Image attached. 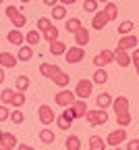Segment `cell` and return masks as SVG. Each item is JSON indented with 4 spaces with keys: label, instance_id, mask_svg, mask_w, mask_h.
Listing matches in <instances>:
<instances>
[{
    "label": "cell",
    "instance_id": "cell-1",
    "mask_svg": "<svg viewBox=\"0 0 139 150\" xmlns=\"http://www.w3.org/2000/svg\"><path fill=\"white\" fill-rule=\"evenodd\" d=\"M110 106H112L114 112H116V125H118V127L125 129L127 125H131L133 117H131V112H129V98H127V96H118V98H114Z\"/></svg>",
    "mask_w": 139,
    "mask_h": 150
},
{
    "label": "cell",
    "instance_id": "cell-2",
    "mask_svg": "<svg viewBox=\"0 0 139 150\" xmlns=\"http://www.w3.org/2000/svg\"><path fill=\"white\" fill-rule=\"evenodd\" d=\"M6 17L11 19V23L15 25V29H21V27H25L27 25V17L19 11L15 4H11V6H6Z\"/></svg>",
    "mask_w": 139,
    "mask_h": 150
},
{
    "label": "cell",
    "instance_id": "cell-3",
    "mask_svg": "<svg viewBox=\"0 0 139 150\" xmlns=\"http://www.w3.org/2000/svg\"><path fill=\"white\" fill-rule=\"evenodd\" d=\"M93 92V83L91 79H79L77 86H75V98L77 100H87Z\"/></svg>",
    "mask_w": 139,
    "mask_h": 150
},
{
    "label": "cell",
    "instance_id": "cell-4",
    "mask_svg": "<svg viewBox=\"0 0 139 150\" xmlns=\"http://www.w3.org/2000/svg\"><path fill=\"white\" fill-rule=\"evenodd\" d=\"M85 119H87V123L91 127H98V125H104L108 121V112L104 108H91V110H87Z\"/></svg>",
    "mask_w": 139,
    "mask_h": 150
},
{
    "label": "cell",
    "instance_id": "cell-5",
    "mask_svg": "<svg viewBox=\"0 0 139 150\" xmlns=\"http://www.w3.org/2000/svg\"><path fill=\"white\" fill-rule=\"evenodd\" d=\"M50 79L58 86V88H67L69 86V81H71V75H67L60 67H58V65H52V69H50Z\"/></svg>",
    "mask_w": 139,
    "mask_h": 150
},
{
    "label": "cell",
    "instance_id": "cell-6",
    "mask_svg": "<svg viewBox=\"0 0 139 150\" xmlns=\"http://www.w3.org/2000/svg\"><path fill=\"white\" fill-rule=\"evenodd\" d=\"M106 146H112V148H116V146H121L123 142H127V129H123V127H118V129H114V131H110V134L106 136Z\"/></svg>",
    "mask_w": 139,
    "mask_h": 150
},
{
    "label": "cell",
    "instance_id": "cell-7",
    "mask_svg": "<svg viewBox=\"0 0 139 150\" xmlns=\"http://www.w3.org/2000/svg\"><path fill=\"white\" fill-rule=\"evenodd\" d=\"M137 35L135 33H127V35H121V40H118V44H116V50H125V52H129V50H135L137 48Z\"/></svg>",
    "mask_w": 139,
    "mask_h": 150
},
{
    "label": "cell",
    "instance_id": "cell-8",
    "mask_svg": "<svg viewBox=\"0 0 139 150\" xmlns=\"http://www.w3.org/2000/svg\"><path fill=\"white\" fill-rule=\"evenodd\" d=\"M65 56H67V59H65L67 63H71V65H77V63H81V61L85 59V48H79V46L67 48Z\"/></svg>",
    "mask_w": 139,
    "mask_h": 150
},
{
    "label": "cell",
    "instance_id": "cell-9",
    "mask_svg": "<svg viewBox=\"0 0 139 150\" xmlns=\"http://www.w3.org/2000/svg\"><path fill=\"white\" fill-rule=\"evenodd\" d=\"M77 98H75V92H71V90H62V92H56V96H54V102L58 104V106H71L73 102H75Z\"/></svg>",
    "mask_w": 139,
    "mask_h": 150
},
{
    "label": "cell",
    "instance_id": "cell-10",
    "mask_svg": "<svg viewBox=\"0 0 139 150\" xmlns=\"http://www.w3.org/2000/svg\"><path fill=\"white\" fill-rule=\"evenodd\" d=\"M37 117H39V121H42V125H52L56 121V112L52 110V106L42 104L37 108Z\"/></svg>",
    "mask_w": 139,
    "mask_h": 150
},
{
    "label": "cell",
    "instance_id": "cell-11",
    "mask_svg": "<svg viewBox=\"0 0 139 150\" xmlns=\"http://www.w3.org/2000/svg\"><path fill=\"white\" fill-rule=\"evenodd\" d=\"M114 63V52L112 50H102V52H98L95 54V59H93V65L98 69H104L106 65Z\"/></svg>",
    "mask_w": 139,
    "mask_h": 150
},
{
    "label": "cell",
    "instance_id": "cell-12",
    "mask_svg": "<svg viewBox=\"0 0 139 150\" xmlns=\"http://www.w3.org/2000/svg\"><path fill=\"white\" fill-rule=\"evenodd\" d=\"M73 121H75V115H73V110H71L69 106L62 110V115H60V117H56V123H58V127H60L62 131H67V129L71 127Z\"/></svg>",
    "mask_w": 139,
    "mask_h": 150
},
{
    "label": "cell",
    "instance_id": "cell-13",
    "mask_svg": "<svg viewBox=\"0 0 139 150\" xmlns=\"http://www.w3.org/2000/svg\"><path fill=\"white\" fill-rule=\"evenodd\" d=\"M0 148L2 150H15L17 148V136L8 134V131H2L0 134Z\"/></svg>",
    "mask_w": 139,
    "mask_h": 150
},
{
    "label": "cell",
    "instance_id": "cell-14",
    "mask_svg": "<svg viewBox=\"0 0 139 150\" xmlns=\"http://www.w3.org/2000/svg\"><path fill=\"white\" fill-rule=\"evenodd\" d=\"M108 23H110V21H108V17H106V13H104V11H98V13H93L91 27H93L95 31H102V29H104Z\"/></svg>",
    "mask_w": 139,
    "mask_h": 150
},
{
    "label": "cell",
    "instance_id": "cell-15",
    "mask_svg": "<svg viewBox=\"0 0 139 150\" xmlns=\"http://www.w3.org/2000/svg\"><path fill=\"white\" fill-rule=\"evenodd\" d=\"M69 108L73 110L75 119H83V117L87 115V102H85V100H75Z\"/></svg>",
    "mask_w": 139,
    "mask_h": 150
},
{
    "label": "cell",
    "instance_id": "cell-16",
    "mask_svg": "<svg viewBox=\"0 0 139 150\" xmlns=\"http://www.w3.org/2000/svg\"><path fill=\"white\" fill-rule=\"evenodd\" d=\"M6 40H8V44L21 48V46L25 44V35L21 33V29H11V31L6 33Z\"/></svg>",
    "mask_w": 139,
    "mask_h": 150
},
{
    "label": "cell",
    "instance_id": "cell-17",
    "mask_svg": "<svg viewBox=\"0 0 139 150\" xmlns=\"http://www.w3.org/2000/svg\"><path fill=\"white\" fill-rule=\"evenodd\" d=\"M73 35H75V44H77L79 48H85V46H87V42H89V31H87L83 25L79 27Z\"/></svg>",
    "mask_w": 139,
    "mask_h": 150
},
{
    "label": "cell",
    "instance_id": "cell-18",
    "mask_svg": "<svg viewBox=\"0 0 139 150\" xmlns=\"http://www.w3.org/2000/svg\"><path fill=\"white\" fill-rule=\"evenodd\" d=\"M17 63H19V61H17L15 54H11V52H0V67H2V69H13Z\"/></svg>",
    "mask_w": 139,
    "mask_h": 150
},
{
    "label": "cell",
    "instance_id": "cell-19",
    "mask_svg": "<svg viewBox=\"0 0 139 150\" xmlns=\"http://www.w3.org/2000/svg\"><path fill=\"white\" fill-rule=\"evenodd\" d=\"M114 52V61L118 63V67H129L131 65V54L125 50H112Z\"/></svg>",
    "mask_w": 139,
    "mask_h": 150
},
{
    "label": "cell",
    "instance_id": "cell-20",
    "mask_svg": "<svg viewBox=\"0 0 139 150\" xmlns=\"http://www.w3.org/2000/svg\"><path fill=\"white\" fill-rule=\"evenodd\" d=\"M15 56H17V61L27 63V61H31V56H33V48L27 46V44H23L21 48H19V54H15Z\"/></svg>",
    "mask_w": 139,
    "mask_h": 150
},
{
    "label": "cell",
    "instance_id": "cell-21",
    "mask_svg": "<svg viewBox=\"0 0 139 150\" xmlns=\"http://www.w3.org/2000/svg\"><path fill=\"white\" fill-rule=\"evenodd\" d=\"M95 104H98V108H110V104H112V96L108 92H102V94H98V98H95Z\"/></svg>",
    "mask_w": 139,
    "mask_h": 150
},
{
    "label": "cell",
    "instance_id": "cell-22",
    "mask_svg": "<svg viewBox=\"0 0 139 150\" xmlns=\"http://www.w3.org/2000/svg\"><path fill=\"white\" fill-rule=\"evenodd\" d=\"M29 77H27V75H19V77L15 79V92H27V88H29Z\"/></svg>",
    "mask_w": 139,
    "mask_h": 150
},
{
    "label": "cell",
    "instance_id": "cell-23",
    "mask_svg": "<svg viewBox=\"0 0 139 150\" xmlns=\"http://www.w3.org/2000/svg\"><path fill=\"white\" fill-rule=\"evenodd\" d=\"M39 40H42V33H39L37 29H31V31H27L25 33V42H27V46H35V44H39Z\"/></svg>",
    "mask_w": 139,
    "mask_h": 150
},
{
    "label": "cell",
    "instance_id": "cell-24",
    "mask_svg": "<svg viewBox=\"0 0 139 150\" xmlns=\"http://www.w3.org/2000/svg\"><path fill=\"white\" fill-rule=\"evenodd\" d=\"M65 52H67V44H65V42L56 40V42H52V44H50V54L60 56V54H65Z\"/></svg>",
    "mask_w": 139,
    "mask_h": 150
},
{
    "label": "cell",
    "instance_id": "cell-25",
    "mask_svg": "<svg viewBox=\"0 0 139 150\" xmlns=\"http://www.w3.org/2000/svg\"><path fill=\"white\" fill-rule=\"evenodd\" d=\"M65 148L67 150H81V140H79V136H69L65 140Z\"/></svg>",
    "mask_w": 139,
    "mask_h": 150
},
{
    "label": "cell",
    "instance_id": "cell-26",
    "mask_svg": "<svg viewBox=\"0 0 139 150\" xmlns=\"http://www.w3.org/2000/svg\"><path fill=\"white\" fill-rule=\"evenodd\" d=\"M39 140H42L44 144H52V142L56 140V134H54L50 127H44L42 131H39Z\"/></svg>",
    "mask_w": 139,
    "mask_h": 150
},
{
    "label": "cell",
    "instance_id": "cell-27",
    "mask_svg": "<svg viewBox=\"0 0 139 150\" xmlns=\"http://www.w3.org/2000/svg\"><path fill=\"white\" fill-rule=\"evenodd\" d=\"M106 81H108V73H106L104 69H95L93 77H91V83H98V86H102V83H106Z\"/></svg>",
    "mask_w": 139,
    "mask_h": 150
},
{
    "label": "cell",
    "instance_id": "cell-28",
    "mask_svg": "<svg viewBox=\"0 0 139 150\" xmlns=\"http://www.w3.org/2000/svg\"><path fill=\"white\" fill-rule=\"evenodd\" d=\"M89 150H106V142L100 136H91L89 138Z\"/></svg>",
    "mask_w": 139,
    "mask_h": 150
},
{
    "label": "cell",
    "instance_id": "cell-29",
    "mask_svg": "<svg viewBox=\"0 0 139 150\" xmlns=\"http://www.w3.org/2000/svg\"><path fill=\"white\" fill-rule=\"evenodd\" d=\"M65 17H67V6H62V4L52 6V19L54 21H62Z\"/></svg>",
    "mask_w": 139,
    "mask_h": 150
},
{
    "label": "cell",
    "instance_id": "cell-30",
    "mask_svg": "<svg viewBox=\"0 0 139 150\" xmlns=\"http://www.w3.org/2000/svg\"><path fill=\"white\" fill-rule=\"evenodd\" d=\"M104 13H106V17H108V21H114V19L118 17V6L114 4V2H108L104 8H102Z\"/></svg>",
    "mask_w": 139,
    "mask_h": 150
},
{
    "label": "cell",
    "instance_id": "cell-31",
    "mask_svg": "<svg viewBox=\"0 0 139 150\" xmlns=\"http://www.w3.org/2000/svg\"><path fill=\"white\" fill-rule=\"evenodd\" d=\"M50 27H52V21H50L48 17H39V19H37V31H39V33L48 31Z\"/></svg>",
    "mask_w": 139,
    "mask_h": 150
},
{
    "label": "cell",
    "instance_id": "cell-32",
    "mask_svg": "<svg viewBox=\"0 0 139 150\" xmlns=\"http://www.w3.org/2000/svg\"><path fill=\"white\" fill-rule=\"evenodd\" d=\"M23 104H25V94H23V92H15V96H13V100H11V106L21 108Z\"/></svg>",
    "mask_w": 139,
    "mask_h": 150
},
{
    "label": "cell",
    "instance_id": "cell-33",
    "mask_svg": "<svg viewBox=\"0 0 139 150\" xmlns=\"http://www.w3.org/2000/svg\"><path fill=\"white\" fill-rule=\"evenodd\" d=\"M13 96H15V90L13 88H4L2 92H0V100H2V104H11Z\"/></svg>",
    "mask_w": 139,
    "mask_h": 150
},
{
    "label": "cell",
    "instance_id": "cell-34",
    "mask_svg": "<svg viewBox=\"0 0 139 150\" xmlns=\"http://www.w3.org/2000/svg\"><path fill=\"white\" fill-rule=\"evenodd\" d=\"M65 27H67V31H69V33H75L79 27H81V21H79L77 17H71L69 21H67V25H65Z\"/></svg>",
    "mask_w": 139,
    "mask_h": 150
},
{
    "label": "cell",
    "instance_id": "cell-35",
    "mask_svg": "<svg viewBox=\"0 0 139 150\" xmlns=\"http://www.w3.org/2000/svg\"><path fill=\"white\" fill-rule=\"evenodd\" d=\"M44 40H46V42H50V44H52V42H56V40H58V27H54V25H52L48 31H44Z\"/></svg>",
    "mask_w": 139,
    "mask_h": 150
},
{
    "label": "cell",
    "instance_id": "cell-36",
    "mask_svg": "<svg viewBox=\"0 0 139 150\" xmlns=\"http://www.w3.org/2000/svg\"><path fill=\"white\" fill-rule=\"evenodd\" d=\"M8 119L15 123V125H21L23 121H25V115H23V112L21 110H19V108H15L13 112H11V115H8Z\"/></svg>",
    "mask_w": 139,
    "mask_h": 150
},
{
    "label": "cell",
    "instance_id": "cell-37",
    "mask_svg": "<svg viewBox=\"0 0 139 150\" xmlns=\"http://www.w3.org/2000/svg\"><path fill=\"white\" fill-rule=\"evenodd\" d=\"M133 27H135L133 21H123L121 25H118V33H121V35H127V33L133 31Z\"/></svg>",
    "mask_w": 139,
    "mask_h": 150
},
{
    "label": "cell",
    "instance_id": "cell-38",
    "mask_svg": "<svg viewBox=\"0 0 139 150\" xmlns=\"http://www.w3.org/2000/svg\"><path fill=\"white\" fill-rule=\"evenodd\" d=\"M83 11L85 13H98V2H95V0H85V2H83Z\"/></svg>",
    "mask_w": 139,
    "mask_h": 150
},
{
    "label": "cell",
    "instance_id": "cell-39",
    "mask_svg": "<svg viewBox=\"0 0 139 150\" xmlns=\"http://www.w3.org/2000/svg\"><path fill=\"white\" fill-rule=\"evenodd\" d=\"M131 65H135V71L139 75V48H135L133 54H131Z\"/></svg>",
    "mask_w": 139,
    "mask_h": 150
},
{
    "label": "cell",
    "instance_id": "cell-40",
    "mask_svg": "<svg viewBox=\"0 0 139 150\" xmlns=\"http://www.w3.org/2000/svg\"><path fill=\"white\" fill-rule=\"evenodd\" d=\"M8 115H11V108H6L4 104H0V123L6 121V119H8Z\"/></svg>",
    "mask_w": 139,
    "mask_h": 150
},
{
    "label": "cell",
    "instance_id": "cell-41",
    "mask_svg": "<svg viewBox=\"0 0 139 150\" xmlns=\"http://www.w3.org/2000/svg\"><path fill=\"white\" fill-rule=\"evenodd\" d=\"M50 69H52L50 63H42V65H39V73H42L44 77H50Z\"/></svg>",
    "mask_w": 139,
    "mask_h": 150
},
{
    "label": "cell",
    "instance_id": "cell-42",
    "mask_svg": "<svg viewBox=\"0 0 139 150\" xmlns=\"http://www.w3.org/2000/svg\"><path fill=\"white\" fill-rule=\"evenodd\" d=\"M125 150H139V140H137V138L129 140V142H127V148H125Z\"/></svg>",
    "mask_w": 139,
    "mask_h": 150
},
{
    "label": "cell",
    "instance_id": "cell-43",
    "mask_svg": "<svg viewBox=\"0 0 139 150\" xmlns=\"http://www.w3.org/2000/svg\"><path fill=\"white\" fill-rule=\"evenodd\" d=\"M17 150H35L33 146H29V144H19L17 146Z\"/></svg>",
    "mask_w": 139,
    "mask_h": 150
},
{
    "label": "cell",
    "instance_id": "cell-44",
    "mask_svg": "<svg viewBox=\"0 0 139 150\" xmlns=\"http://www.w3.org/2000/svg\"><path fill=\"white\" fill-rule=\"evenodd\" d=\"M42 2H44L46 6H50V8H52V6H56V4H58V0H42Z\"/></svg>",
    "mask_w": 139,
    "mask_h": 150
},
{
    "label": "cell",
    "instance_id": "cell-45",
    "mask_svg": "<svg viewBox=\"0 0 139 150\" xmlns=\"http://www.w3.org/2000/svg\"><path fill=\"white\" fill-rule=\"evenodd\" d=\"M77 0H58V4H62V6H69V4H75Z\"/></svg>",
    "mask_w": 139,
    "mask_h": 150
},
{
    "label": "cell",
    "instance_id": "cell-46",
    "mask_svg": "<svg viewBox=\"0 0 139 150\" xmlns=\"http://www.w3.org/2000/svg\"><path fill=\"white\" fill-rule=\"evenodd\" d=\"M4 77H6V75H4V69H2V67H0V86H2V81H4Z\"/></svg>",
    "mask_w": 139,
    "mask_h": 150
},
{
    "label": "cell",
    "instance_id": "cell-47",
    "mask_svg": "<svg viewBox=\"0 0 139 150\" xmlns=\"http://www.w3.org/2000/svg\"><path fill=\"white\" fill-rule=\"evenodd\" d=\"M19 2H23V4H27V2H31V0H19Z\"/></svg>",
    "mask_w": 139,
    "mask_h": 150
},
{
    "label": "cell",
    "instance_id": "cell-48",
    "mask_svg": "<svg viewBox=\"0 0 139 150\" xmlns=\"http://www.w3.org/2000/svg\"><path fill=\"white\" fill-rule=\"evenodd\" d=\"M114 150H125V148H121V146H116V148H114Z\"/></svg>",
    "mask_w": 139,
    "mask_h": 150
},
{
    "label": "cell",
    "instance_id": "cell-49",
    "mask_svg": "<svg viewBox=\"0 0 139 150\" xmlns=\"http://www.w3.org/2000/svg\"><path fill=\"white\" fill-rule=\"evenodd\" d=\"M95 2H108V0H95Z\"/></svg>",
    "mask_w": 139,
    "mask_h": 150
},
{
    "label": "cell",
    "instance_id": "cell-50",
    "mask_svg": "<svg viewBox=\"0 0 139 150\" xmlns=\"http://www.w3.org/2000/svg\"><path fill=\"white\" fill-rule=\"evenodd\" d=\"M2 2H4V0H0V4H2Z\"/></svg>",
    "mask_w": 139,
    "mask_h": 150
},
{
    "label": "cell",
    "instance_id": "cell-51",
    "mask_svg": "<svg viewBox=\"0 0 139 150\" xmlns=\"http://www.w3.org/2000/svg\"><path fill=\"white\" fill-rule=\"evenodd\" d=\"M0 134H2V131H0Z\"/></svg>",
    "mask_w": 139,
    "mask_h": 150
},
{
    "label": "cell",
    "instance_id": "cell-52",
    "mask_svg": "<svg viewBox=\"0 0 139 150\" xmlns=\"http://www.w3.org/2000/svg\"><path fill=\"white\" fill-rule=\"evenodd\" d=\"M0 150H2V148H0Z\"/></svg>",
    "mask_w": 139,
    "mask_h": 150
}]
</instances>
